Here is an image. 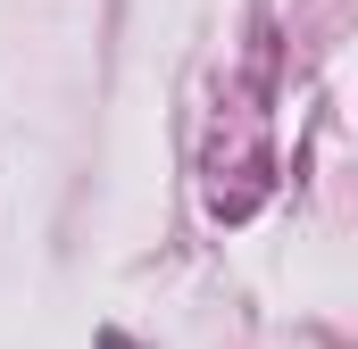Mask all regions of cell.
<instances>
[{
	"mask_svg": "<svg viewBox=\"0 0 358 349\" xmlns=\"http://www.w3.org/2000/svg\"><path fill=\"white\" fill-rule=\"evenodd\" d=\"M100 349H134V341H117V333H108V341H100Z\"/></svg>",
	"mask_w": 358,
	"mask_h": 349,
	"instance_id": "obj_1",
	"label": "cell"
}]
</instances>
